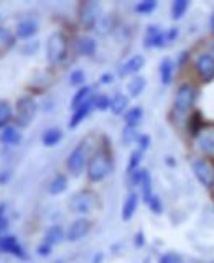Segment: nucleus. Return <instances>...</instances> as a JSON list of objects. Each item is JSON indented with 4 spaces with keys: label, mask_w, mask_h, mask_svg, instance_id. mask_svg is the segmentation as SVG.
<instances>
[{
    "label": "nucleus",
    "mask_w": 214,
    "mask_h": 263,
    "mask_svg": "<svg viewBox=\"0 0 214 263\" xmlns=\"http://www.w3.org/2000/svg\"><path fill=\"white\" fill-rule=\"evenodd\" d=\"M156 8V2L155 0H144V2H140L135 5V12L140 13V15H147V13H152Z\"/></svg>",
    "instance_id": "2f4dec72"
},
{
    "label": "nucleus",
    "mask_w": 214,
    "mask_h": 263,
    "mask_svg": "<svg viewBox=\"0 0 214 263\" xmlns=\"http://www.w3.org/2000/svg\"><path fill=\"white\" fill-rule=\"evenodd\" d=\"M196 96H198V90L193 84H189V82L181 84L175 94V101H173V112L180 115V117L186 115L193 109V105L196 102Z\"/></svg>",
    "instance_id": "f03ea898"
},
{
    "label": "nucleus",
    "mask_w": 214,
    "mask_h": 263,
    "mask_svg": "<svg viewBox=\"0 0 214 263\" xmlns=\"http://www.w3.org/2000/svg\"><path fill=\"white\" fill-rule=\"evenodd\" d=\"M66 53H68V41H66V36L61 31H55L51 36L48 38L46 43V58L51 64H58L61 63Z\"/></svg>",
    "instance_id": "7ed1b4c3"
},
{
    "label": "nucleus",
    "mask_w": 214,
    "mask_h": 263,
    "mask_svg": "<svg viewBox=\"0 0 214 263\" xmlns=\"http://www.w3.org/2000/svg\"><path fill=\"white\" fill-rule=\"evenodd\" d=\"M196 150L204 156H214V125H204L194 137Z\"/></svg>",
    "instance_id": "1a4fd4ad"
},
{
    "label": "nucleus",
    "mask_w": 214,
    "mask_h": 263,
    "mask_svg": "<svg viewBox=\"0 0 214 263\" xmlns=\"http://www.w3.org/2000/svg\"><path fill=\"white\" fill-rule=\"evenodd\" d=\"M142 155H144V152H140V150L132 152V155H130V161H129V166H127L129 175H130V173H134L135 170H138V164H140V161H142Z\"/></svg>",
    "instance_id": "72a5a7b5"
},
{
    "label": "nucleus",
    "mask_w": 214,
    "mask_h": 263,
    "mask_svg": "<svg viewBox=\"0 0 214 263\" xmlns=\"http://www.w3.org/2000/svg\"><path fill=\"white\" fill-rule=\"evenodd\" d=\"M8 178H10V173H4V175H0V183H4V181H7Z\"/></svg>",
    "instance_id": "49530a36"
},
{
    "label": "nucleus",
    "mask_w": 214,
    "mask_h": 263,
    "mask_svg": "<svg viewBox=\"0 0 214 263\" xmlns=\"http://www.w3.org/2000/svg\"><path fill=\"white\" fill-rule=\"evenodd\" d=\"M138 208V194L137 193H130L127 196L126 202L122 205V219L123 220H130L134 217V214Z\"/></svg>",
    "instance_id": "a211bd4d"
},
{
    "label": "nucleus",
    "mask_w": 214,
    "mask_h": 263,
    "mask_svg": "<svg viewBox=\"0 0 214 263\" xmlns=\"http://www.w3.org/2000/svg\"><path fill=\"white\" fill-rule=\"evenodd\" d=\"M196 179L206 187H214V161L209 158H196L191 163Z\"/></svg>",
    "instance_id": "20e7f679"
},
{
    "label": "nucleus",
    "mask_w": 214,
    "mask_h": 263,
    "mask_svg": "<svg viewBox=\"0 0 214 263\" xmlns=\"http://www.w3.org/2000/svg\"><path fill=\"white\" fill-rule=\"evenodd\" d=\"M194 71L203 82H209L214 79V56L211 53H203L196 58Z\"/></svg>",
    "instance_id": "9d476101"
},
{
    "label": "nucleus",
    "mask_w": 214,
    "mask_h": 263,
    "mask_svg": "<svg viewBox=\"0 0 214 263\" xmlns=\"http://www.w3.org/2000/svg\"><path fill=\"white\" fill-rule=\"evenodd\" d=\"M66 187H68V178H66L64 175H56L51 183L48 184V193L56 196V194L64 193Z\"/></svg>",
    "instance_id": "4be33fe9"
},
{
    "label": "nucleus",
    "mask_w": 214,
    "mask_h": 263,
    "mask_svg": "<svg viewBox=\"0 0 214 263\" xmlns=\"http://www.w3.org/2000/svg\"><path fill=\"white\" fill-rule=\"evenodd\" d=\"M94 99L93 96V89H91L89 86H82L76 94H74L73 97V101H71V107H73V110H76L79 109L81 105H84L87 102H91Z\"/></svg>",
    "instance_id": "dca6fc26"
},
{
    "label": "nucleus",
    "mask_w": 214,
    "mask_h": 263,
    "mask_svg": "<svg viewBox=\"0 0 214 263\" xmlns=\"http://www.w3.org/2000/svg\"><path fill=\"white\" fill-rule=\"evenodd\" d=\"M112 79H114V76H112L111 72H105V74H102V76H101L102 84H109V82H112Z\"/></svg>",
    "instance_id": "c03bdc74"
},
{
    "label": "nucleus",
    "mask_w": 214,
    "mask_h": 263,
    "mask_svg": "<svg viewBox=\"0 0 214 263\" xmlns=\"http://www.w3.org/2000/svg\"><path fill=\"white\" fill-rule=\"evenodd\" d=\"M101 261H102V255L99 253V255H96V257H94V261L93 263H101Z\"/></svg>",
    "instance_id": "de8ad7c7"
},
{
    "label": "nucleus",
    "mask_w": 214,
    "mask_h": 263,
    "mask_svg": "<svg viewBox=\"0 0 214 263\" xmlns=\"http://www.w3.org/2000/svg\"><path fill=\"white\" fill-rule=\"evenodd\" d=\"M63 138V132L58 128H48L43 137H41V142H43L45 146H55L58 142H61Z\"/></svg>",
    "instance_id": "bb28decb"
},
{
    "label": "nucleus",
    "mask_w": 214,
    "mask_h": 263,
    "mask_svg": "<svg viewBox=\"0 0 214 263\" xmlns=\"http://www.w3.org/2000/svg\"><path fill=\"white\" fill-rule=\"evenodd\" d=\"M147 86V81L144 76H134L127 84V90L130 97H138L140 94L144 92V89Z\"/></svg>",
    "instance_id": "aec40b11"
},
{
    "label": "nucleus",
    "mask_w": 214,
    "mask_h": 263,
    "mask_svg": "<svg viewBox=\"0 0 214 263\" xmlns=\"http://www.w3.org/2000/svg\"><path fill=\"white\" fill-rule=\"evenodd\" d=\"M145 48H162L167 45V33L162 31L156 25H152L145 35Z\"/></svg>",
    "instance_id": "ddd939ff"
},
{
    "label": "nucleus",
    "mask_w": 214,
    "mask_h": 263,
    "mask_svg": "<svg viewBox=\"0 0 214 263\" xmlns=\"http://www.w3.org/2000/svg\"><path fill=\"white\" fill-rule=\"evenodd\" d=\"M64 238V230L61 226H51L48 230H46V235H45V242L48 245H56L60 243L61 240Z\"/></svg>",
    "instance_id": "b1692460"
},
{
    "label": "nucleus",
    "mask_w": 214,
    "mask_h": 263,
    "mask_svg": "<svg viewBox=\"0 0 214 263\" xmlns=\"http://www.w3.org/2000/svg\"><path fill=\"white\" fill-rule=\"evenodd\" d=\"M49 252H51V245H48L46 242H43L38 247V255H41V257H48Z\"/></svg>",
    "instance_id": "79ce46f5"
},
{
    "label": "nucleus",
    "mask_w": 214,
    "mask_h": 263,
    "mask_svg": "<svg viewBox=\"0 0 214 263\" xmlns=\"http://www.w3.org/2000/svg\"><path fill=\"white\" fill-rule=\"evenodd\" d=\"M122 140H123V143H127V145H130L132 142H135V140H138L137 130L132 128V127H126V128H123Z\"/></svg>",
    "instance_id": "c9c22d12"
},
{
    "label": "nucleus",
    "mask_w": 214,
    "mask_h": 263,
    "mask_svg": "<svg viewBox=\"0 0 214 263\" xmlns=\"http://www.w3.org/2000/svg\"><path fill=\"white\" fill-rule=\"evenodd\" d=\"M145 66V58L142 54H135L132 56L130 60H127L120 66L119 69V74L123 78V76H130V74H137L140 69H142Z\"/></svg>",
    "instance_id": "4468645a"
},
{
    "label": "nucleus",
    "mask_w": 214,
    "mask_h": 263,
    "mask_svg": "<svg viewBox=\"0 0 214 263\" xmlns=\"http://www.w3.org/2000/svg\"><path fill=\"white\" fill-rule=\"evenodd\" d=\"M211 54L214 56V40H212V43H211Z\"/></svg>",
    "instance_id": "8fccbe9b"
},
{
    "label": "nucleus",
    "mask_w": 214,
    "mask_h": 263,
    "mask_svg": "<svg viewBox=\"0 0 214 263\" xmlns=\"http://www.w3.org/2000/svg\"><path fill=\"white\" fill-rule=\"evenodd\" d=\"M69 79H71V84L73 86H79V84H82V82L86 81V76H84V72L78 69V71H73L71 72Z\"/></svg>",
    "instance_id": "4c0bfd02"
},
{
    "label": "nucleus",
    "mask_w": 214,
    "mask_h": 263,
    "mask_svg": "<svg viewBox=\"0 0 214 263\" xmlns=\"http://www.w3.org/2000/svg\"><path fill=\"white\" fill-rule=\"evenodd\" d=\"M35 33H37V23L33 20H23L16 27V36L22 40H27L35 35Z\"/></svg>",
    "instance_id": "412c9836"
},
{
    "label": "nucleus",
    "mask_w": 214,
    "mask_h": 263,
    "mask_svg": "<svg viewBox=\"0 0 214 263\" xmlns=\"http://www.w3.org/2000/svg\"><path fill=\"white\" fill-rule=\"evenodd\" d=\"M97 27H102L101 30H97V31H99V33H102V35H104V33H107L109 30H112V27H114L112 18H111V16H105L104 20H99V22H97Z\"/></svg>",
    "instance_id": "58836bf2"
},
{
    "label": "nucleus",
    "mask_w": 214,
    "mask_h": 263,
    "mask_svg": "<svg viewBox=\"0 0 214 263\" xmlns=\"http://www.w3.org/2000/svg\"><path fill=\"white\" fill-rule=\"evenodd\" d=\"M137 142H138V146H140L138 150H140V152H145L147 148L150 146V137H147V135H140Z\"/></svg>",
    "instance_id": "a19ab883"
},
{
    "label": "nucleus",
    "mask_w": 214,
    "mask_h": 263,
    "mask_svg": "<svg viewBox=\"0 0 214 263\" xmlns=\"http://www.w3.org/2000/svg\"><path fill=\"white\" fill-rule=\"evenodd\" d=\"M4 211H5V204H0V235H2L8 227V220L5 217Z\"/></svg>",
    "instance_id": "ea45409f"
},
{
    "label": "nucleus",
    "mask_w": 214,
    "mask_h": 263,
    "mask_svg": "<svg viewBox=\"0 0 214 263\" xmlns=\"http://www.w3.org/2000/svg\"><path fill=\"white\" fill-rule=\"evenodd\" d=\"M188 7H189L188 0H175L173 5H171V18L173 20H180L181 16L186 13Z\"/></svg>",
    "instance_id": "c756f323"
},
{
    "label": "nucleus",
    "mask_w": 214,
    "mask_h": 263,
    "mask_svg": "<svg viewBox=\"0 0 214 263\" xmlns=\"http://www.w3.org/2000/svg\"><path fill=\"white\" fill-rule=\"evenodd\" d=\"M91 230V222L87 219H78L74 220L73 224L69 226L68 232H66V238H68L69 242H76V240H81L82 237H84L87 232Z\"/></svg>",
    "instance_id": "f8f14e48"
},
{
    "label": "nucleus",
    "mask_w": 214,
    "mask_h": 263,
    "mask_svg": "<svg viewBox=\"0 0 214 263\" xmlns=\"http://www.w3.org/2000/svg\"><path fill=\"white\" fill-rule=\"evenodd\" d=\"M0 252L10 253V255H13V257L22 258V260L27 258V255H25V252H23V247L19 243L16 237H13V235L0 237Z\"/></svg>",
    "instance_id": "9b49d317"
},
{
    "label": "nucleus",
    "mask_w": 214,
    "mask_h": 263,
    "mask_svg": "<svg viewBox=\"0 0 214 263\" xmlns=\"http://www.w3.org/2000/svg\"><path fill=\"white\" fill-rule=\"evenodd\" d=\"M148 208H150V211L153 212V214H156V216H160V214L163 212V204H162V201H160V197L158 196H152V199L148 201Z\"/></svg>",
    "instance_id": "f704fd0d"
},
{
    "label": "nucleus",
    "mask_w": 214,
    "mask_h": 263,
    "mask_svg": "<svg viewBox=\"0 0 214 263\" xmlns=\"http://www.w3.org/2000/svg\"><path fill=\"white\" fill-rule=\"evenodd\" d=\"M37 115V102L30 96H23L16 101V123L19 127H28Z\"/></svg>",
    "instance_id": "39448f33"
},
{
    "label": "nucleus",
    "mask_w": 214,
    "mask_h": 263,
    "mask_svg": "<svg viewBox=\"0 0 214 263\" xmlns=\"http://www.w3.org/2000/svg\"><path fill=\"white\" fill-rule=\"evenodd\" d=\"M145 243V240H144V234L142 232H138L137 235H135V245L137 247H142Z\"/></svg>",
    "instance_id": "a18cd8bd"
},
{
    "label": "nucleus",
    "mask_w": 214,
    "mask_h": 263,
    "mask_svg": "<svg viewBox=\"0 0 214 263\" xmlns=\"http://www.w3.org/2000/svg\"><path fill=\"white\" fill-rule=\"evenodd\" d=\"M176 36H178V28H170L167 31V43H171V41H175Z\"/></svg>",
    "instance_id": "37998d69"
},
{
    "label": "nucleus",
    "mask_w": 214,
    "mask_h": 263,
    "mask_svg": "<svg viewBox=\"0 0 214 263\" xmlns=\"http://www.w3.org/2000/svg\"><path fill=\"white\" fill-rule=\"evenodd\" d=\"M160 78L163 84H170L173 79V61L170 58H165L160 64Z\"/></svg>",
    "instance_id": "c85d7f7f"
},
{
    "label": "nucleus",
    "mask_w": 214,
    "mask_h": 263,
    "mask_svg": "<svg viewBox=\"0 0 214 263\" xmlns=\"http://www.w3.org/2000/svg\"><path fill=\"white\" fill-rule=\"evenodd\" d=\"M87 160H89L87 158V145L82 142L71 152L68 160H66V166H68V170L74 176H79L82 170H84V166L89 163Z\"/></svg>",
    "instance_id": "0eeeda50"
},
{
    "label": "nucleus",
    "mask_w": 214,
    "mask_h": 263,
    "mask_svg": "<svg viewBox=\"0 0 214 263\" xmlns=\"http://www.w3.org/2000/svg\"><path fill=\"white\" fill-rule=\"evenodd\" d=\"M99 12H101V5L94 0L89 2H82L79 7V22L86 30H93L99 22Z\"/></svg>",
    "instance_id": "6e6552de"
},
{
    "label": "nucleus",
    "mask_w": 214,
    "mask_h": 263,
    "mask_svg": "<svg viewBox=\"0 0 214 263\" xmlns=\"http://www.w3.org/2000/svg\"><path fill=\"white\" fill-rule=\"evenodd\" d=\"M112 171V158L111 153L105 148H99V150L91 156L87 163V178L91 181H102L107 178Z\"/></svg>",
    "instance_id": "f257e3e1"
},
{
    "label": "nucleus",
    "mask_w": 214,
    "mask_h": 263,
    "mask_svg": "<svg viewBox=\"0 0 214 263\" xmlns=\"http://www.w3.org/2000/svg\"><path fill=\"white\" fill-rule=\"evenodd\" d=\"M127 107H129V97L123 96V94H115L111 99V112L114 115H122L127 112Z\"/></svg>",
    "instance_id": "6ab92c4d"
},
{
    "label": "nucleus",
    "mask_w": 214,
    "mask_h": 263,
    "mask_svg": "<svg viewBox=\"0 0 214 263\" xmlns=\"http://www.w3.org/2000/svg\"><path fill=\"white\" fill-rule=\"evenodd\" d=\"M211 28L214 30V13L211 15Z\"/></svg>",
    "instance_id": "09e8293b"
},
{
    "label": "nucleus",
    "mask_w": 214,
    "mask_h": 263,
    "mask_svg": "<svg viewBox=\"0 0 214 263\" xmlns=\"http://www.w3.org/2000/svg\"><path fill=\"white\" fill-rule=\"evenodd\" d=\"M160 263H183V258L176 253L168 252V253H163L160 257Z\"/></svg>",
    "instance_id": "e433bc0d"
},
{
    "label": "nucleus",
    "mask_w": 214,
    "mask_h": 263,
    "mask_svg": "<svg viewBox=\"0 0 214 263\" xmlns=\"http://www.w3.org/2000/svg\"><path fill=\"white\" fill-rule=\"evenodd\" d=\"M96 41L94 38H89V36H81L76 40V43H74V49H76V53L81 54V56H91L96 53Z\"/></svg>",
    "instance_id": "2eb2a0df"
},
{
    "label": "nucleus",
    "mask_w": 214,
    "mask_h": 263,
    "mask_svg": "<svg viewBox=\"0 0 214 263\" xmlns=\"http://www.w3.org/2000/svg\"><path fill=\"white\" fill-rule=\"evenodd\" d=\"M94 109L97 110H107V109H111V99L107 97L105 94H99V96H94Z\"/></svg>",
    "instance_id": "473e14b6"
},
{
    "label": "nucleus",
    "mask_w": 214,
    "mask_h": 263,
    "mask_svg": "<svg viewBox=\"0 0 214 263\" xmlns=\"http://www.w3.org/2000/svg\"><path fill=\"white\" fill-rule=\"evenodd\" d=\"M69 208L78 214H89L97 208V196L93 191H79L71 197Z\"/></svg>",
    "instance_id": "423d86ee"
},
{
    "label": "nucleus",
    "mask_w": 214,
    "mask_h": 263,
    "mask_svg": "<svg viewBox=\"0 0 214 263\" xmlns=\"http://www.w3.org/2000/svg\"><path fill=\"white\" fill-rule=\"evenodd\" d=\"M15 45V36L8 28H0V54H4Z\"/></svg>",
    "instance_id": "a878e982"
},
{
    "label": "nucleus",
    "mask_w": 214,
    "mask_h": 263,
    "mask_svg": "<svg viewBox=\"0 0 214 263\" xmlns=\"http://www.w3.org/2000/svg\"><path fill=\"white\" fill-rule=\"evenodd\" d=\"M140 189H142L144 201L148 204V201H150L152 196H153V186H152V178H150V175H148L147 170L144 171V178H142V181H140Z\"/></svg>",
    "instance_id": "cd10ccee"
},
{
    "label": "nucleus",
    "mask_w": 214,
    "mask_h": 263,
    "mask_svg": "<svg viewBox=\"0 0 214 263\" xmlns=\"http://www.w3.org/2000/svg\"><path fill=\"white\" fill-rule=\"evenodd\" d=\"M93 109H94V99H93L91 102H87V104H84V105H81L79 109L74 110L73 117H71V120H69V128H76V127L79 125V123L91 114V110H93Z\"/></svg>",
    "instance_id": "f3484780"
},
{
    "label": "nucleus",
    "mask_w": 214,
    "mask_h": 263,
    "mask_svg": "<svg viewBox=\"0 0 214 263\" xmlns=\"http://www.w3.org/2000/svg\"><path fill=\"white\" fill-rule=\"evenodd\" d=\"M20 140L22 137L15 127H5L2 130V134H0V142L4 145H16V143H20Z\"/></svg>",
    "instance_id": "5701e85b"
},
{
    "label": "nucleus",
    "mask_w": 214,
    "mask_h": 263,
    "mask_svg": "<svg viewBox=\"0 0 214 263\" xmlns=\"http://www.w3.org/2000/svg\"><path fill=\"white\" fill-rule=\"evenodd\" d=\"M12 119V107L7 101L0 102V127H7V123Z\"/></svg>",
    "instance_id": "7c9ffc66"
},
{
    "label": "nucleus",
    "mask_w": 214,
    "mask_h": 263,
    "mask_svg": "<svg viewBox=\"0 0 214 263\" xmlns=\"http://www.w3.org/2000/svg\"><path fill=\"white\" fill-rule=\"evenodd\" d=\"M142 117H144V109H142V107H140V105L132 107V109H129L126 112V125L135 128L140 123V120H142Z\"/></svg>",
    "instance_id": "393cba45"
}]
</instances>
